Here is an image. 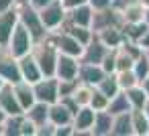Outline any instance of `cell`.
<instances>
[{"label": "cell", "mask_w": 149, "mask_h": 136, "mask_svg": "<svg viewBox=\"0 0 149 136\" xmlns=\"http://www.w3.org/2000/svg\"><path fill=\"white\" fill-rule=\"evenodd\" d=\"M19 23L31 33V37L35 39V43L41 41V39H45L47 33H49V31L45 29L43 21H41L39 8H35L33 4H25V6L19 8Z\"/></svg>", "instance_id": "cell-1"}, {"label": "cell", "mask_w": 149, "mask_h": 136, "mask_svg": "<svg viewBox=\"0 0 149 136\" xmlns=\"http://www.w3.org/2000/svg\"><path fill=\"white\" fill-rule=\"evenodd\" d=\"M39 14L47 31H59L68 19V8L63 6L61 0H51V2L39 8Z\"/></svg>", "instance_id": "cell-2"}, {"label": "cell", "mask_w": 149, "mask_h": 136, "mask_svg": "<svg viewBox=\"0 0 149 136\" xmlns=\"http://www.w3.org/2000/svg\"><path fill=\"white\" fill-rule=\"evenodd\" d=\"M33 47H35V39L31 37V33H29L21 23H17V27H15L10 39H8V43H6V49H8L17 59H21L23 55L31 53Z\"/></svg>", "instance_id": "cell-3"}, {"label": "cell", "mask_w": 149, "mask_h": 136, "mask_svg": "<svg viewBox=\"0 0 149 136\" xmlns=\"http://www.w3.org/2000/svg\"><path fill=\"white\" fill-rule=\"evenodd\" d=\"M33 89H35V98H37V102L53 104V102L59 100V79H57L55 75L41 77L39 81L33 83Z\"/></svg>", "instance_id": "cell-4"}, {"label": "cell", "mask_w": 149, "mask_h": 136, "mask_svg": "<svg viewBox=\"0 0 149 136\" xmlns=\"http://www.w3.org/2000/svg\"><path fill=\"white\" fill-rule=\"evenodd\" d=\"M0 77H2L6 83H17V81L23 79L19 59L6 47H0Z\"/></svg>", "instance_id": "cell-5"}, {"label": "cell", "mask_w": 149, "mask_h": 136, "mask_svg": "<svg viewBox=\"0 0 149 136\" xmlns=\"http://www.w3.org/2000/svg\"><path fill=\"white\" fill-rule=\"evenodd\" d=\"M123 25H125V19H123V12L116 6L94 10V19H92V31L94 33H98L102 29H108V27H123Z\"/></svg>", "instance_id": "cell-6"}, {"label": "cell", "mask_w": 149, "mask_h": 136, "mask_svg": "<svg viewBox=\"0 0 149 136\" xmlns=\"http://www.w3.org/2000/svg\"><path fill=\"white\" fill-rule=\"evenodd\" d=\"M96 110L92 106H80V110L74 114V136H94L92 124H94Z\"/></svg>", "instance_id": "cell-7"}, {"label": "cell", "mask_w": 149, "mask_h": 136, "mask_svg": "<svg viewBox=\"0 0 149 136\" xmlns=\"http://www.w3.org/2000/svg\"><path fill=\"white\" fill-rule=\"evenodd\" d=\"M53 37H55V45H57V49H59V53H65V55H72V57H82V53H84V45L76 39V37H72L70 33H65V31H53Z\"/></svg>", "instance_id": "cell-8"}, {"label": "cell", "mask_w": 149, "mask_h": 136, "mask_svg": "<svg viewBox=\"0 0 149 136\" xmlns=\"http://www.w3.org/2000/svg\"><path fill=\"white\" fill-rule=\"evenodd\" d=\"M78 71H80V59L59 53L57 63H55V77L57 79H78Z\"/></svg>", "instance_id": "cell-9"}, {"label": "cell", "mask_w": 149, "mask_h": 136, "mask_svg": "<svg viewBox=\"0 0 149 136\" xmlns=\"http://www.w3.org/2000/svg\"><path fill=\"white\" fill-rule=\"evenodd\" d=\"M0 108L4 110L6 116H17V114H23L25 110L21 108L19 100H17V93L13 89V83H6L0 87Z\"/></svg>", "instance_id": "cell-10"}, {"label": "cell", "mask_w": 149, "mask_h": 136, "mask_svg": "<svg viewBox=\"0 0 149 136\" xmlns=\"http://www.w3.org/2000/svg\"><path fill=\"white\" fill-rule=\"evenodd\" d=\"M19 67H21L23 79L29 81V83H35V81H39L43 77V71H41V67H39V63H37L35 55H33V51L27 53V55H23L19 59Z\"/></svg>", "instance_id": "cell-11"}, {"label": "cell", "mask_w": 149, "mask_h": 136, "mask_svg": "<svg viewBox=\"0 0 149 136\" xmlns=\"http://www.w3.org/2000/svg\"><path fill=\"white\" fill-rule=\"evenodd\" d=\"M106 53H108V47H106V45L96 37V33H94L92 41L84 47V53H82L80 61H82V63H102V59H104Z\"/></svg>", "instance_id": "cell-12"}, {"label": "cell", "mask_w": 149, "mask_h": 136, "mask_svg": "<svg viewBox=\"0 0 149 136\" xmlns=\"http://www.w3.org/2000/svg\"><path fill=\"white\" fill-rule=\"evenodd\" d=\"M17 23H19V8H10V10L0 12V47H6Z\"/></svg>", "instance_id": "cell-13"}, {"label": "cell", "mask_w": 149, "mask_h": 136, "mask_svg": "<svg viewBox=\"0 0 149 136\" xmlns=\"http://www.w3.org/2000/svg\"><path fill=\"white\" fill-rule=\"evenodd\" d=\"M104 75H106V71L102 69L100 63H82L80 61V71H78L80 81H84L88 85H98Z\"/></svg>", "instance_id": "cell-14"}, {"label": "cell", "mask_w": 149, "mask_h": 136, "mask_svg": "<svg viewBox=\"0 0 149 136\" xmlns=\"http://www.w3.org/2000/svg\"><path fill=\"white\" fill-rule=\"evenodd\" d=\"M13 89H15L17 100H19V104H21L23 110H29V108L37 102V98H35V89H33V83L21 79V81L13 83Z\"/></svg>", "instance_id": "cell-15"}, {"label": "cell", "mask_w": 149, "mask_h": 136, "mask_svg": "<svg viewBox=\"0 0 149 136\" xmlns=\"http://www.w3.org/2000/svg\"><path fill=\"white\" fill-rule=\"evenodd\" d=\"M49 122H53L55 126H63V124H72L74 122V114L68 110V106L57 100L53 104H49Z\"/></svg>", "instance_id": "cell-16"}, {"label": "cell", "mask_w": 149, "mask_h": 136, "mask_svg": "<svg viewBox=\"0 0 149 136\" xmlns=\"http://www.w3.org/2000/svg\"><path fill=\"white\" fill-rule=\"evenodd\" d=\"M110 136H135L131 112H123V114L114 116L112 128H110Z\"/></svg>", "instance_id": "cell-17"}, {"label": "cell", "mask_w": 149, "mask_h": 136, "mask_svg": "<svg viewBox=\"0 0 149 136\" xmlns=\"http://www.w3.org/2000/svg\"><path fill=\"white\" fill-rule=\"evenodd\" d=\"M92 19H94V8L90 4H80V6L68 10V21L70 23H76V25L92 29Z\"/></svg>", "instance_id": "cell-18"}, {"label": "cell", "mask_w": 149, "mask_h": 136, "mask_svg": "<svg viewBox=\"0 0 149 136\" xmlns=\"http://www.w3.org/2000/svg\"><path fill=\"white\" fill-rule=\"evenodd\" d=\"M96 37L108 47V49H116L123 45L125 41V33H123V27H108V29H102L96 33Z\"/></svg>", "instance_id": "cell-19"}, {"label": "cell", "mask_w": 149, "mask_h": 136, "mask_svg": "<svg viewBox=\"0 0 149 136\" xmlns=\"http://www.w3.org/2000/svg\"><path fill=\"white\" fill-rule=\"evenodd\" d=\"M112 120L114 116L108 110H100L94 116V124H92V134L94 136H108L110 128H112Z\"/></svg>", "instance_id": "cell-20"}, {"label": "cell", "mask_w": 149, "mask_h": 136, "mask_svg": "<svg viewBox=\"0 0 149 136\" xmlns=\"http://www.w3.org/2000/svg\"><path fill=\"white\" fill-rule=\"evenodd\" d=\"M61 31H65V33H70L72 37H76L84 47L92 41V37H94V31L90 29V27H82V25H76V23H70L68 19H65V23L61 25Z\"/></svg>", "instance_id": "cell-21"}, {"label": "cell", "mask_w": 149, "mask_h": 136, "mask_svg": "<svg viewBox=\"0 0 149 136\" xmlns=\"http://www.w3.org/2000/svg\"><path fill=\"white\" fill-rule=\"evenodd\" d=\"M25 116L39 128L43 126L45 122H49V104H43V102H35L29 110H25Z\"/></svg>", "instance_id": "cell-22"}, {"label": "cell", "mask_w": 149, "mask_h": 136, "mask_svg": "<svg viewBox=\"0 0 149 136\" xmlns=\"http://www.w3.org/2000/svg\"><path fill=\"white\" fill-rule=\"evenodd\" d=\"M131 118H133V130L135 136H145L147 128H149V116L143 108H133L131 110Z\"/></svg>", "instance_id": "cell-23"}, {"label": "cell", "mask_w": 149, "mask_h": 136, "mask_svg": "<svg viewBox=\"0 0 149 136\" xmlns=\"http://www.w3.org/2000/svg\"><path fill=\"white\" fill-rule=\"evenodd\" d=\"M112 116H116V114H123V112H131L133 110V106H131V102H129V98H127V93L120 89L114 98H110V102H108V108H106Z\"/></svg>", "instance_id": "cell-24"}, {"label": "cell", "mask_w": 149, "mask_h": 136, "mask_svg": "<svg viewBox=\"0 0 149 136\" xmlns=\"http://www.w3.org/2000/svg\"><path fill=\"white\" fill-rule=\"evenodd\" d=\"M149 29V25L145 21H139V23H125L123 25V33H125V39L133 41V43H139V39L145 35V31Z\"/></svg>", "instance_id": "cell-25"}, {"label": "cell", "mask_w": 149, "mask_h": 136, "mask_svg": "<svg viewBox=\"0 0 149 136\" xmlns=\"http://www.w3.org/2000/svg\"><path fill=\"white\" fill-rule=\"evenodd\" d=\"M123 91L127 93V98H129V102H131L133 108H145V102H147L149 93L145 91V87L141 83H137V85H133L129 89H123Z\"/></svg>", "instance_id": "cell-26"}, {"label": "cell", "mask_w": 149, "mask_h": 136, "mask_svg": "<svg viewBox=\"0 0 149 136\" xmlns=\"http://www.w3.org/2000/svg\"><path fill=\"white\" fill-rule=\"evenodd\" d=\"M104 95H108V98H114L118 91H120V85H118V81H116V73H106L104 77H102V81L96 85Z\"/></svg>", "instance_id": "cell-27"}, {"label": "cell", "mask_w": 149, "mask_h": 136, "mask_svg": "<svg viewBox=\"0 0 149 136\" xmlns=\"http://www.w3.org/2000/svg\"><path fill=\"white\" fill-rule=\"evenodd\" d=\"M94 87H96V85H88V83L80 81V83H78V87L74 89L72 98L78 102V106H90V100H92Z\"/></svg>", "instance_id": "cell-28"}, {"label": "cell", "mask_w": 149, "mask_h": 136, "mask_svg": "<svg viewBox=\"0 0 149 136\" xmlns=\"http://www.w3.org/2000/svg\"><path fill=\"white\" fill-rule=\"evenodd\" d=\"M25 114V112H23ZM23 114H17V116H6L4 120V134L2 136H21V122H23Z\"/></svg>", "instance_id": "cell-29"}, {"label": "cell", "mask_w": 149, "mask_h": 136, "mask_svg": "<svg viewBox=\"0 0 149 136\" xmlns=\"http://www.w3.org/2000/svg\"><path fill=\"white\" fill-rule=\"evenodd\" d=\"M133 71H135V75H137L139 83L147 77V73H149V57L145 55V51L135 59V63H133Z\"/></svg>", "instance_id": "cell-30"}, {"label": "cell", "mask_w": 149, "mask_h": 136, "mask_svg": "<svg viewBox=\"0 0 149 136\" xmlns=\"http://www.w3.org/2000/svg\"><path fill=\"white\" fill-rule=\"evenodd\" d=\"M116 81H118L120 89H129V87H133V85H137V83H139V79H137V75H135V71H133V69L116 71Z\"/></svg>", "instance_id": "cell-31"}, {"label": "cell", "mask_w": 149, "mask_h": 136, "mask_svg": "<svg viewBox=\"0 0 149 136\" xmlns=\"http://www.w3.org/2000/svg\"><path fill=\"white\" fill-rule=\"evenodd\" d=\"M108 102H110V98H108V95H104L98 87H94V93H92L90 106H92L96 112H100V110H106V108H108Z\"/></svg>", "instance_id": "cell-32"}, {"label": "cell", "mask_w": 149, "mask_h": 136, "mask_svg": "<svg viewBox=\"0 0 149 136\" xmlns=\"http://www.w3.org/2000/svg\"><path fill=\"white\" fill-rule=\"evenodd\" d=\"M100 65L106 73H116V49H108V53L104 55Z\"/></svg>", "instance_id": "cell-33"}, {"label": "cell", "mask_w": 149, "mask_h": 136, "mask_svg": "<svg viewBox=\"0 0 149 136\" xmlns=\"http://www.w3.org/2000/svg\"><path fill=\"white\" fill-rule=\"evenodd\" d=\"M80 79H59V98H65V95H72L74 89L78 87Z\"/></svg>", "instance_id": "cell-34"}, {"label": "cell", "mask_w": 149, "mask_h": 136, "mask_svg": "<svg viewBox=\"0 0 149 136\" xmlns=\"http://www.w3.org/2000/svg\"><path fill=\"white\" fill-rule=\"evenodd\" d=\"M21 136H37V126L23 114V122H21Z\"/></svg>", "instance_id": "cell-35"}, {"label": "cell", "mask_w": 149, "mask_h": 136, "mask_svg": "<svg viewBox=\"0 0 149 136\" xmlns=\"http://www.w3.org/2000/svg\"><path fill=\"white\" fill-rule=\"evenodd\" d=\"M37 136H55V124L53 122H45L43 126L37 128Z\"/></svg>", "instance_id": "cell-36"}, {"label": "cell", "mask_w": 149, "mask_h": 136, "mask_svg": "<svg viewBox=\"0 0 149 136\" xmlns=\"http://www.w3.org/2000/svg\"><path fill=\"white\" fill-rule=\"evenodd\" d=\"M55 136H74V124L55 126Z\"/></svg>", "instance_id": "cell-37"}, {"label": "cell", "mask_w": 149, "mask_h": 136, "mask_svg": "<svg viewBox=\"0 0 149 136\" xmlns=\"http://www.w3.org/2000/svg\"><path fill=\"white\" fill-rule=\"evenodd\" d=\"M112 2L114 0H88V4L94 8V10H102V8H108V6H112Z\"/></svg>", "instance_id": "cell-38"}, {"label": "cell", "mask_w": 149, "mask_h": 136, "mask_svg": "<svg viewBox=\"0 0 149 136\" xmlns=\"http://www.w3.org/2000/svg\"><path fill=\"white\" fill-rule=\"evenodd\" d=\"M61 2H63V6L68 10H72V8L80 6V4H88V0H61Z\"/></svg>", "instance_id": "cell-39"}, {"label": "cell", "mask_w": 149, "mask_h": 136, "mask_svg": "<svg viewBox=\"0 0 149 136\" xmlns=\"http://www.w3.org/2000/svg\"><path fill=\"white\" fill-rule=\"evenodd\" d=\"M137 45H139V47H141L143 51H145V49H149V29L145 31V35H143V37L139 39V43H137Z\"/></svg>", "instance_id": "cell-40"}, {"label": "cell", "mask_w": 149, "mask_h": 136, "mask_svg": "<svg viewBox=\"0 0 149 136\" xmlns=\"http://www.w3.org/2000/svg\"><path fill=\"white\" fill-rule=\"evenodd\" d=\"M10 8H17L15 6V0H0V12L10 10Z\"/></svg>", "instance_id": "cell-41"}, {"label": "cell", "mask_w": 149, "mask_h": 136, "mask_svg": "<svg viewBox=\"0 0 149 136\" xmlns=\"http://www.w3.org/2000/svg\"><path fill=\"white\" fill-rule=\"evenodd\" d=\"M29 2H31L35 8H41V6H45L47 2H51V0H29Z\"/></svg>", "instance_id": "cell-42"}, {"label": "cell", "mask_w": 149, "mask_h": 136, "mask_svg": "<svg viewBox=\"0 0 149 136\" xmlns=\"http://www.w3.org/2000/svg\"><path fill=\"white\" fill-rule=\"evenodd\" d=\"M141 85H143V87H145V91L149 93V73H147V77H145V79L141 81Z\"/></svg>", "instance_id": "cell-43"}, {"label": "cell", "mask_w": 149, "mask_h": 136, "mask_svg": "<svg viewBox=\"0 0 149 136\" xmlns=\"http://www.w3.org/2000/svg\"><path fill=\"white\" fill-rule=\"evenodd\" d=\"M4 120H6V114H4L2 108H0V124H4Z\"/></svg>", "instance_id": "cell-44"}, {"label": "cell", "mask_w": 149, "mask_h": 136, "mask_svg": "<svg viewBox=\"0 0 149 136\" xmlns=\"http://www.w3.org/2000/svg\"><path fill=\"white\" fill-rule=\"evenodd\" d=\"M145 23L149 25V8H145Z\"/></svg>", "instance_id": "cell-45"}, {"label": "cell", "mask_w": 149, "mask_h": 136, "mask_svg": "<svg viewBox=\"0 0 149 136\" xmlns=\"http://www.w3.org/2000/svg\"><path fill=\"white\" fill-rule=\"evenodd\" d=\"M145 112H147V116H149V98H147V102H145V108H143Z\"/></svg>", "instance_id": "cell-46"}, {"label": "cell", "mask_w": 149, "mask_h": 136, "mask_svg": "<svg viewBox=\"0 0 149 136\" xmlns=\"http://www.w3.org/2000/svg\"><path fill=\"white\" fill-rule=\"evenodd\" d=\"M139 2H141V4H143L145 8H149V0H139Z\"/></svg>", "instance_id": "cell-47"}, {"label": "cell", "mask_w": 149, "mask_h": 136, "mask_svg": "<svg viewBox=\"0 0 149 136\" xmlns=\"http://www.w3.org/2000/svg\"><path fill=\"white\" fill-rule=\"evenodd\" d=\"M2 134H4V126H2V124H0V136H2Z\"/></svg>", "instance_id": "cell-48"}, {"label": "cell", "mask_w": 149, "mask_h": 136, "mask_svg": "<svg viewBox=\"0 0 149 136\" xmlns=\"http://www.w3.org/2000/svg\"><path fill=\"white\" fill-rule=\"evenodd\" d=\"M2 85H4V79H2V77H0V87H2Z\"/></svg>", "instance_id": "cell-49"}, {"label": "cell", "mask_w": 149, "mask_h": 136, "mask_svg": "<svg viewBox=\"0 0 149 136\" xmlns=\"http://www.w3.org/2000/svg\"><path fill=\"white\" fill-rule=\"evenodd\" d=\"M145 55H147V57H149V49H145Z\"/></svg>", "instance_id": "cell-50"}]
</instances>
